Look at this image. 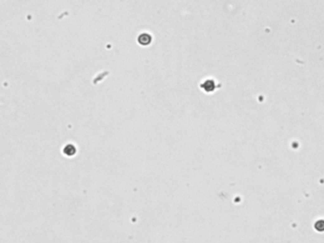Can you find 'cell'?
<instances>
[{
  "mask_svg": "<svg viewBox=\"0 0 324 243\" xmlns=\"http://www.w3.org/2000/svg\"><path fill=\"white\" fill-rule=\"evenodd\" d=\"M151 40H152V37L148 33H142L141 35L138 36V43H141L143 46L149 45Z\"/></svg>",
  "mask_w": 324,
  "mask_h": 243,
  "instance_id": "obj_1",
  "label": "cell"
}]
</instances>
